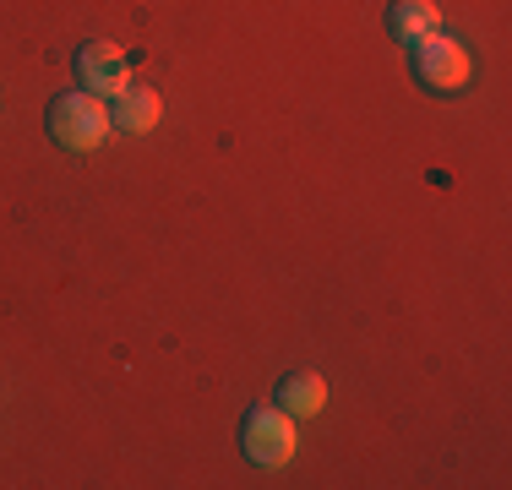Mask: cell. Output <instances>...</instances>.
Segmentation results:
<instances>
[{
    "label": "cell",
    "instance_id": "obj_1",
    "mask_svg": "<svg viewBox=\"0 0 512 490\" xmlns=\"http://www.w3.org/2000/svg\"><path fill=\"white\" fill-rule=\"evenodd\" d=\"M115 120H109V104L99 93H60L50 104V137L66 147V153H93V147L109 142Z\"/></svg>",
    "mask_w": 512,
    "mask_h": 490
},
{
    "label": "cell",
    "instance_id": "obj_6",
    "mask_svg": "<svg viewBox=\"0 0 512 490\" xmlns=\"http://www.w3.org/2000/svg\"><path fill=\"white\" fill-rule=\"evenodd\" d=\"M278 409L295 414V420H316L327 409V382L316 371H289L278 382Z\"/></svg>",
    "mask_w": 512,
    "mask_h": 490
},
{
    "label": "cell",
    "instance_id": "obj_7",
    "mask_svg": "<svg viewBox=\"0 0 512 490\" xmlns=\"http://www.w3.org/2000/svg\"><path fill=\"white\" fill-rule=\"evenodd\" d=\"M387 28L404 44H414V39L442 28V11H436V0H393V6H387Z\"/></svg>",
    "mask_w": 512,
    "mask_h": 490
},
{
    "label": "cell",
    "instance_id": "obj_5",
    "mask_svg": "<svg viewBox=\"0 0 512 490\" xmlns=\"http://www.w3.org/2000/svg\"><path fill=\"white\" fill-rule=\"evenodd\" d=\"M158 115H164V104H158V93L142 88V82H126V88L115 93V109H109L115 131H131V137H148L158 126Z\"/></svg>",
    "mask_w": 512,
    "mask_h": 490
},
{
    "label": "cell",
    "instance_id": "obj_4",
    "mask_svg": "<svg viewBox=\"0 0 512 490\" xmlns=\"http://www.w3.org/2000/svg\"><path fill=\"white\" fill-rule=\"evenodd\" d=\"M77 77H82V88H88V93L115 98L131 82V66H126V55H120V44L88 39V44L77 49Z\"/></svg>",
    "mask_w": 512,
    "mask_h": 490
},
{
    "label": "cell",
    "instance_id": "obj_3",
    "mask_svg": "<svg viewBox=\"0 0 512 490\" xmlns=\"http://www.w3.org/2000/svg\"><path fill=\"white\" fill-rule=\"evenodd\" d=\"M414 77L431 93H463L474 77V60L453 33L436 28V33H425V39H414Z\"/></svg>",
    "mask_w": 512,
    "mask_h": 490
},
{
    "label": "cell",
    "instance_id": "obj_2",
    "mask_svg": "<svg viewBox=\"0 0 512 490\" xmlns=\"http://www.w3.org/2000/svg\"><path fill=\"white\" fill-rule=\"evenodd\" d=\"M240 447L256 469H284L300 447V431H295V414H284L278 403H256L240 425Z\"/></svg>",
    "mask_w": 512,
    "mask_h": 490
}]
</instances>
